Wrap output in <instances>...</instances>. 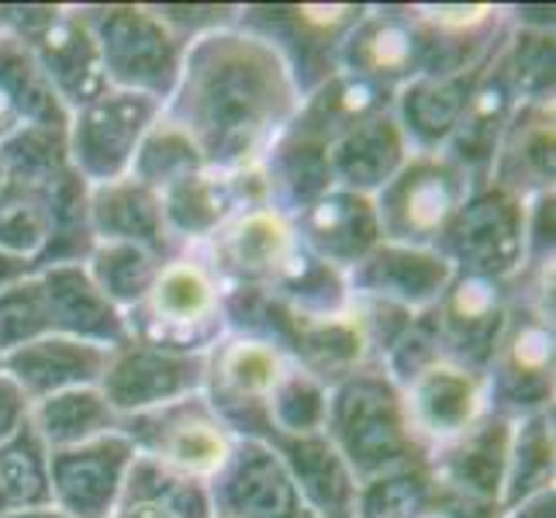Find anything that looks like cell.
Instances as JSON below:
<instances>
[{"mask_svg": "<svg viewBox=\"0 0 556 518\" xmlns=\"http://www.w3.org/2000/svg\"><path fill=\"white\" fill-rule=\"evenodd\" d=\"M160 114H163L160 101L108 87L101 98H93L90 104L70 114L66 125L70 166L90 187L128 177L136 149Z\"/></svg>", "mask_w": 556, "mask_h": 518, "instance_id": "11", "label": "cell"}, {"mask_svg": "<svg viewBox=\"0 0 556 518\" xmlns=\"http://www.w3.org/2000/svg\"><path fill=\"white\" fill-rule=\"evenodd\" d=\"M391 104H394V90L359 80V76H350V73H336L332 80H325L318 90H312L308 98L301 101L291 125L304 131V136L332 146L339 136H346L353 125L374 118V114L391 111Z\"/></svg>", "mask_w": 556, "mask_h": 518, "instance_id": "35", "label": "cell"}, {"mask_svg": "<svg viewBox=\"0 0 556 518\" xmlns=\"http://www.w3.org/2000/svg\"><path fill=\"white\" fill-rule=\"evenodd\" d=\"M0 35H4V25H0Z\"/></svg>", "mask_w": 556, "mask_h": 518, "instance_id": "61", "label": "cell"}, {"mask_svg": "<svg viewBox=\"0 0 556 518\" xmlns=\"http://www.w3.org/2000/svg\"><path fill=\"white\" fill-rule=\"evenodd\" d=\"M87 215L93 242H136L160 253L163 260L177 253V245L163 225L160 194L131 177L90 187Z\"/></svg>", "mask_w": 556, "mask_h": 518, "instance_id": "31", "label": "cell"}, {"mask_svg": "<svg viewBox=\"0 0 556 518\" xmlns=\"http://www.w3.org/2000/svg\"><path fill=\"white\" fill-rule=\"evenodd\" d=\"M66 128H35L22 125L8 142H0V177L11 190H46L70 173Z\"/></svg>", "mask_w": 556, "mask_h": 518, "instance_id": "38", "label": "cell"}, {"mask_svg": "<svg viewBox=\"0 0 556 518\" xmlns=\"http://www.w3.org/2000/svg\"><path fill=\"white\" fill-rule=\"evenodd\" d=\"M287 359L298 363L312 377H318L325 388H332V383L346 380L350 374L377 363L353 304L342 315H329V318L298 315L291 345H287Z\"/></svg>", "mask_w": 556, "mask_h": 518, "instance_id": "32", "label": "cell"}, {"mask_svg": "<svg viewBox=\"0 0 556 518\" xmlns=\"http://www.w3.org/2000/svg\"><path fill=\"white\" fill-rule=\"evenodd\" d=\"M42 336H52V318L46 287L35 270L0 291V356L22 350V345Z\"/></svg>", "mask_w": 556, "mask_h": 518, "instance_id": "49", "label": "cell"}, {"mask_svg": "<svg viewBox=\"0 0 556 518\" xmlns=\"http://www.w3.org/2000/svg\"><path fill=\"white\" fill-rule=\"evenodd\" d=\"M502 518H556V488H543L502 508Z\"/></svg>", "mask_w": 556, "mask_h": 518, "instance_id": "55", "label": "cell"}, {"mask_svg": "<svg viewBox=\"0 0 556 518\" xmlns=\"http://www.w3.org/2000/svg\"><path fill=\"white\" fill-rule=\"evenodd\" d=\"M363 14L367 4H245L236 28L280 55L304 101L339 73V49Z\"/></svg>", "mask_w": 556, "mask_h": 518, "instance_id": "5", "label": "cell"}, {"mask_svg": "<svg viewBox=\"0 0 556 518\" xmlns=\"http://www.w3.org/2000/svg\"><path fill=\"white\" fill-rule=\"evenodd\" d=\"M66 111H80L108 90L101 49L80 8H60L52 22L25 42Z\"/></svg>", "mask_w": 556, "mask_h": 518, "instance_id": "21", "label": "cell"}, {"mask_svg": "<svg viewBox=\"0 0 556 518\" xmlns=\"http://www.w3.org/2000/svg\"><path fill=\"white\" fill-rule=\"evenodd\" d=\"M25 122L17 118V111H14V104L4 98V93H0V142H8L17 128H22Z\"/></svg>", "mask_w": 556, "mask_h": 518, "instance_id": "56", "label": "cell"}, {"mask_svg": "<svg viewBox=\"0 0 556 518\" xmlns=\"http://www.w3.org/2000/svg\"><path fill=\"white\" fill-rule=\"evenodd\" d=\"M325 412H329V388L308 370H301L298 363H287L270 397H266L270 432L280 435L325 432Z\"/></svg>", "mask_w": 556, "mask_h": 518, "instance_id": "47", "label": "cell"}, {"mask_svg": "<svg viewBox=\"0 0 556 518\" xmlns=\"http://www.w3.org/2000/svg\"><path fill=\"white\" fill-rule=\"evenodd\" d=\"M125 318L131 339L207 356L211 345L225 336L222 283L198 249H180V253L163 260L149 294Z\"/></svg>", "mask_w": 556, "mask_h": 518, "instance_id": "3", "label": "cell"}, {"mask_svg": "<svg viewBox=\"0 0 556 518\" xmlns=\"http://www.w3.org/2000/svg\"><path fill=\"white\" fill-rule=\"evenodd\" d=\"M553 318L511 298V312L497 350L484 370L488 405L505 418H522L553 408V367H556Z\"/></svg>", "mask_w": 556, "mask_h": 518, "instance_id": "10", "label": "cell"}, {"mask_svg": "<svg viewBox=\"0 0 556 518\" xmlns=\"http://www.w3.org/2000/svg\"><path fill=\"white\" fill-rule=\"evenodd\" d=\"M114 518H177V515H169L163 508H152V505H122L118 511H114Z\"/></svg>", "mask_w": 556, "mask_h": 518, "instance_id": "57", "label": "cell"}, {"mask_svg": "<svg viewBox=\"0 0 556 518\" xmlns=\"http://www.w3.org/2000/svg\"><path fill=\"white\" fill-rule=\"evenodd\" d=\"M488 180L515 198L546 194L556 184V114L553 101L519 104L497 142Z\"/></svg>", "mask_w": 556, "mask_h": 518, "instance_id": "24", "label": "cell"}, {"mask_svg": "<svg viewBox=\"0 0 556 518\" xmlns=\"http://www.w3.org/2000/svg\"><path fill=\"white\" fill-rule=\"evenodd\" d=\"M31 426L52 450H70L90 443V439L108 435L118 429V415L108 405L101 388H73L49 394L31 405Z\"/></svg>", "mask_w": 556, "mask_h": 518, "instance_id": "36", "label": "cell"}, {"mask_svg": "<svg viewBox=\"0 0 556 518\" xmlns=\"http://www.w3.org/2000/svg\"><path fill=\"white\" fill-rule=\"evenodd\" d=\"M122 505H152L177 518H215L207 481L169 470L160 459L142 456V453H136V459H131V467H128Z\"/></svg>", "mask_w": 556, "mask_h": 518, "instance_id": "43", "label": "cell"}, {"mask_svg": "<svg viewBox=\"0 0 556 518\" xmlns=\"http://www.w3.org/2000/svg\"><path fill=\"white\" fill-rule=\"evenodd\" d=\"M339 73L388 90L421 76V42L408 8H367L339 49Z\"/></svg>", "mask_w": 556, "mask_h": 518, "instance_id": "20", "label": "cell"}, {"mask_svg": "<svg viewBox=\"0 0 556 518\" xmlns=\"http://www.w3.org/2000/svg\"><path fill=\"white\" fill-rule=\"evenodd\" d=\"M421 42V76L481 70L508 35V8L421 4L408 8Z\"/></svg>", "mask_w": 556, "mask_h": 518, "instance_id": "16", "label": "cell"}, {"mask_svg": "<svg viewBox=\"0 0 556 518\" xmlns=\"http://www.w3.org/2000/svg\"><path fill=\"white\" fill-rule=\"evenodd\" d=\"M470 187V177L446 152H412L394 180L374 194L380 236L401 245L435 249Z\"/></svg>", "mask_w": 556, "mask_h": 518, "instance_id": "7", "label": "cell"}, {"mask_svg": "<svg viewBox=\"0 0 556 518\" xmlns=\"http://www.w3.org/2000/svg\"><path fill=\"white\" fill-rule=\"evenodd\" d=\"M287 353L270 342L225 332L204 356V397L236 439L270 432L266 397L287 367Z\"/></svg>", "mask_w": 556, "mask_h": 518, "instance_id": "8", "label": "cell"}, {"mask_svg": "<svg viewBox=\"0 0 556 518\" xmlns=\"http://www.w3.org/2000/svg\"><path fill=\"white\" fill-rule=\"evenodd\" d=\"M481 70L456 76H415L412 84L394 90L391 114L412 152H443L450 146Z\"/></svg>", "mask_w": 556, "mask_h": 518, "instance_id": "28", "label": "cell"}, {"mask_svg": "<svg viewBox=\"0 0 556 518\" xmlns=\"http://www.w3.org/2000/svg\"><path fill=\"white\" fill-rule=\"evenodd\" d=\"M435 359H443V342H439V329H435V315L418 312L408 329L394 339V345L380 356V367L388 374L397 388H405L412 377H418L426 367H432Z\"/></svg>", "mask_w": 556, "mask_h": 518, "instance_id": "50", "label": "cell"}, {"mask_svg": "<svg viewBox=\"0 0 556 518\" xmlns=\"http://www.w3.org/2000/svg\"><path fill=\"white\" fill-rule=\"evenodd\" d=\"M418 518H502V505L473 502V497L439 484L435 494L429 497V505L418 511Z\"/></svg>", "mask_w": 556, "mask_h": 518, "instance_id": "53", "label": "cell"}, {"mask_svg": "<svg viewBox=\"0 0 556 518\" xmlns=\"http://www.w3.org/2000/svg\"><path fill=\"white\" fill-rule=\"evenodd\" d=\"M98 388L122 421L128 415H142L152 408L174 405L180 397L201 394L204 356L128 339L118 350H111L108 370Z\"/></svg>", "mask_w": 556, "mask_h": 518, "instance_id": "12", "label": "cell"}, {"mask_svg": "<svg viewBox=\"0 0 556 518\" xmlns=\"http://www.w3.org/2000/svg\"><path fill=\"white\" fill-rule=\"evenodd\" d=\"M49 505H52L49 446L28 421L8 443H0V515L25 511V508H49Z\"/></svg>", "mask_w": 556, "mask_h": 518, "instance_id": "44", "label": "cell"}, {"mask_svg": "<svg viewBox=\"0 0 556 518\" xmlns=\"http://www.w3.org/2000/svg\"><path fill=\"white\" fill-rule=\"evenodd\" d=\"M52 236V215L46 194L35 190H0V253L28 260L31 266L46 253Z\"/></svg>", "mask_w": 556, "mask_h": 518, "instance_id": "48", "label": "cell"}, {"mask_svg": "<svg viewBox=\"0 0 556 518\" xmlns=\"http://www.w3.org/2000/svg\"><path fill=\"white\" fill-rule=\"evenodd\" d=\"M160 207L177 253L190 245H204L228 218L239 215L232 180L222 169H201L194 177L166 187L160 194Z\"/></svg>", "mask_w": 556, "mask_h": 518, "instance_id": "34", "label": "cell"}, {"mask_svg": "<svg viewBox=\"0 0 556 518\" xmlns=\"http://www.w3.org/2000/svg\"><path fill=\"white\" fill-rule=\"evenodd\" d=\"M28 421H31V397L8 370H0V443H8Z\"/></svg>", "mask_w": 556, "mask_h": 518, "instance_id": "54", "label": "cell"}, {"mask_svg": "<svg viewBox=\"0 0 556 518\" xmlns=\"http://www.w3.org/2000/svg\"><path fill=\"white\" fill-rule=\"evenodd\" d=\"M435 249L456 274L511 283L526 266V201L491 180L473 184Z\"/></svg>", "mask_w": 556, "mask_h": 518, "instance_id": "6", "label": "cell"}, {"mask_svg": "<svg viewBox=\"0 0 556 518\" xmlns=\"http://www.w3.org/2000/svg\"><path fill=\"white\" fill-rule=\"evenodd\" d=\"M556 260V190L526 201V266H543Z\"/></svg>", "mask_w": 556, "mask_h": 518, "instance_id": "52", "label": "cell"}, {"mask_svg": "<svg viewBox=\"0 0 556 518\" xmlns=\"http://www.w3.org/2000/svg\"><path fill=\"white\" fill-rule=\"evenodd\" d=\"M515 108H519V98H515V90L502 70V60H497V52H494L488 66L481 70V76H477L450 146L443 149L446 156L467 173L470 184L488 180L497 142H502Z\"/></svg>", "mask_w": 556, "mask_h": 518, "instance_id": "26", "label": "cell"}, {"mask_svg": "<svg viewBox=\"0 0 556 518\" xmlns=\"http://www.w3.org/2000/svg\"><path fill=\"white\" fill-rule=\"evenodd\" d=\"M201 169H207V163L201 156L198 142L190 139V131L180 122H174L163 111L142 136L128 177L139 180L149 190H156V194H163L166 187L194 177V173H201Z\"/></svg>", "mask_w": 556, "mask_h": 518, "instance_id": "42", "label": "cell"}, {"mask_svg": "<svg viewBox=\"0 0 556 518\" xmlns=\"http://www.w3.org/2000/svg\"><path fill=\"white\" fill-rule=\"evenodd\" d=\"M508 443H511V418L488 412L464 435L450 439L446 446H435L429 453V467L443 488L467 494L473 502L502 505Z\"/></svg>", "mask_w": 556, "mask_h": 518, "instance_id": "23", "label": "cell"}, {"mask_svg": "<svg viewBox=\"0 0 556 518\" xmlns=\"http://www.w3.org/2000/svg\"><path fill=\"white\" fill-rule=\"evenodd\" d=\"M294 232L308 253H315L342 274H350L383 239L374 198L353 194V190L342 187H332L312 207H304L294 218Z\"/></svg>", "mask_w": 556, "mask_h": 518, "instance_id": "22", "label": "cell"}, {"mask_svg": "<svg viewBox=\"0 0 556 518\" xmlns=\"http://www.w3.org/2000/svg\"><path fill=\"white\" fill-rule=\"evenodd\" d=\"M207 494L215 518H315L280 456L260 439H236Z\"/></svg>", "mask_w": 556, "mask_h": 518, "instance_id": "13", "label": "cell"}, {"mask_svg": "<svg viewBox=\"0 0 556 518\" xmlns=\"http://www.w3.org/2000/svg\"><path fill=\"white\" fill-rule=\"evenodd\" d=\"M0 370H4V356H0Z\"/></svg>", "mask_w": 556, "mask_h": 518, "instance_id": "59", "label": "cell"}, {"mask_svg": "<svg viewBox=\"0 0 556 518\" xmlns=\"http://www.w3.org/2000/svg\"><path fill=\"white\" fill-rule=\"evenodd\" d=\"M325 435L356 477V484L383 470L429 459V450L418 443L408 426L401 388L383 374L380 363L332 383Z\"/></svg>", "mask_w": 556, "mask_h": 518, "instance_id": "2", "label": "cell"}, {"mask_svg": "<svg viewBox=\"0 0 556 518\" xmlns=\"http://www.w3.org/2000/svg\"><path fill=\"white\" fill-rule=\"evenodd\" d=\"M90 280L118 312H136L156 280L163 256L136 242H93L84 260Z\"/></svg>", "mask_w": 556, "mask_h": 518, "instance_id": "41", "label": "cell"}, {"mask_svg": "<svg viewBox=\"0 0 556 518\" xmlns=\"http://www.w3.org/2000/svg\"><path fill=\"white\" fill-rule=\"evenodd\" d=\"M511 312V283L453 274L450 287L432 304L443 356L484 374Z\"/></svg>", "mask_w": 556, "mask_h": 518, "instance_id": "17", "label": "cell"}, {"mask_svg": "<svg viewBox=\"0 0 556 518\" xmlns=\"http://www.w3.org/2000/svg\"><path fill=\"white\" fill-rule=\"evenodd\" d=\"M38 280L46 287L52 336L84 339L93 345L118 350L131 339L128 318L98 291L84 263H55L38 270Z\"/></svg>", "mask_w": 556, "mask_h": 518, "instance_id": "25", "label": "cell"}, {"mask_svg": "<svg viewBox=\"0 0 556 518\" xmlns=\"http://www.w3.org/2000/svg\"><path fill=\"white\" fill-rule=\"evenodd\" d=\"M169 31H177L184 42H198L204 35L236 28L239 8L236 4H152Z\"/></svg>", "mask_w": 556, "mask_h": 518, "instance_id": "51", "label": "cell"}, {"mask_svg": "<svg viewBox=\"0 0 556 518\" xmlns=\"http://www.w3.org/2000/svg\"><path fill=\"white\" fill-rule=\"evenodd\" d=\"M439 481L429 467V459L408 467L383 470L370 481L356 484L353 518H418V511L429 505Z\"/></svg>", "mask_w": 556, "mask_h": 518, "instance_id": "46", "label": "cell"}, {"mask_svg": "<svg viewBox=\"0 0 556 518\" xmlns=\"http://www.w3.org/2000/svg\"><path fill=\"white\" fill-rule=\"evenodd\" d=\"M339 518H353V511H350V515H339Z\"/></svg>", "mask_w": 556, "mask_h": 518, "instance_id": "60", "label": "cell"}, {"mask_svg": "<svg viewBox=\"0 0 556 518\" xmlns=\"http://www.w3.org/2000/svg\"><path fill=\"white\" fill-rule=\"evenodd\" d=\"M274 291L287 308L304 315V318H329V315H342L353 304L346 274L336 270L325 260H318L315 253H308L301 242L280 266V274L274 277V283L266 287Z\"/></svg>", "mask_w": 556, "mask_h": 518, "instance_id": "37", "label": "cell"}, {"mask_svg": "<svg viewBox=\"0 0 556 518\" xmlns=\"http://www.w3.org/2000/svg\"><path fill=\"white\" fill-rule=\"evenodd\" d=\"M131 459H136V446L118 429L80 446L52 450V508L70 518H114V511L122 508Z\"/></svg>", "mask_w": 556, "mask_h": 518, "instance_id": "15", "label": "cell"}, {"mask_svg": "<svg viewBox=\"0 0 556 518\" xmlns=\"http://www.w3.org/2000/svg\"><path fill=\"white\" fill-rule=\"evenodd\" d=\"M556 450H553V408L532 412L511 421L508 467L502 488V508L522 502V497L556 488Z\"/></svg>", "mask_w": 556, "mask_h": 518, "instance_id": "40", "label": "cell"}, {"mask_svg": "<svg viewBox=\"0 0 556 518\" xmlns=\"http://www.w3.org/2000/svg\"><path fill=\"white\" fill-rule=\"evenodd\" d=\"M453 274L456 270L439 249L380 239L346 274V283L353 298L383 301L405 312H429L443 298Z\"/></svg>", "mask_w": 556, "mask_h": 518, "instance_id": "19", "label": "cell"}, {"mask_svg": "<svg viewBox=\"0 0 556 518\" xmlns=\"http://www.w3.org/2000/svg\"><path fill=\"white\" fill-rule=\"evenodd\" d=\"M405 412L415 439L429 453L435 446H446L450 439L464 435L470 426H477L488 412V380L464 363L435 359L418 377H412L405 388Z\"/></svg>", "mask_w": 556, "mask_h": 518, "instance_id": "18", "label": "cell"}, {"mask_svg": "<svg viewBox=\"0 0 556 518\" xmlns=\"http://www.w3.org/2000/svg\"><path fill=\"white\" fill-rule=\"evenodd\" d=\"M111 350L70 336H42L4 356V370L35 401L73 388H98L108 370Z\"/></svg>", "mask_w": 556, "mask_h": 518, "instance_id": "27", "label": "cell"}, {"mask_svg": "<svg viewBox=\"0 0 556 518\" xmlns=\"http://www.w3.org/2000/svg\"><path fill=\"white\" fill-rule=\"evenodd\" d=\"M118 432L136 446V453L160 459L163 467L198 477V481H211L236 443V435L225 429V421L207 405L204 394L128 415L118 421Z\"/></svg>", "mask_w": 556, "mask_h": 518, "instance_id": "9", "label": "cell"}, {"mask_svg": "<svg viewBox=\"0 0 556 518\" xmlns=\"http://www.w3.org/2000/svg\"><path fill=\"white\" fill-rule=\"evenodd\" d=\"M266 190H270V207L283 211L287 218H298L304 207H312L321 194L336 187L329 166V146L304 136L294 125L280 131V139L260 163Z\"/></svg>", "mask_w": 556, "mask_h": 518, "instance_id": "33", "label": "cell"}, {"mask_svg": "<svg viewBox=\"0 0 556 518\" xmlns=\"http://www.w3.org/2000/svg\"><path fill=\"white\" fill-rule=\"evenodd\" d=\"M301 93L280 55L242 28H225L187 46L180 84L166 114L198 142L207 169L260 166L294 122Z\"/></svg>", "mask_w": 556, "mask_h": 518, "instance_id": "1", "label": "cell"}, {"mask_svg": "<svg viewBox=\"0 0 556 518\" xmlns=\"http://www.w3.org/2000/svg\"><path fill=\"white\" fill-rule=\"evenodd\" d=\"M0 93L14 104L17 118L35 128H66L70 111L55 98L42 66L25 42L11 35H0Z\"/></svg>", "mask_w": 556, "mask_h": 518, "instance_id": "39", "label": "cell"}, {"mask_svg": "<svg viewBox=\"0 0 556 518\" xmlns=\"http://www.w3.org/2000/svg\"><path fill=\"white\" fill-rule=\"evenodd\" d=\"M80 11L101 49L108 87L142 93L166 108L180 84L184 38L163 25L152 4H93Z\"/></svg>", "mask_w": 556, "mask_h": 518, "instance_id": "4", "label": "cell"}, {"mask_svg": "<svg viewBox=\"0 0 556 518\" xmlns=\"http://www.w3.org/2000/svg\"><path fill=\"white\" fill-rule=\"evenodd\" d=\"M0 518H70V515H63L60 508H25V511H4Z\"/></svg>", "mask_w": 556, "mask_h": 518, "instance_id": "58", "label": "cell"}, {"mask_svg": "<svg viewBox=\"0 0 556 518\" xmlns=\"http://www.w3.org/2000/svg\"><path fill=\"white\" fill-rule=\"evenodd\" d=\"M497 60L508 76L519 104H546L556 90V35L553 28H515L508 25Z\"/></svg>", "mask_w": 556, "mask_h": 518, "instance_id": "45", "label": "cell"}, {"mask_svg": "<svg viewBox=\"0 0 556 518\" xmlns=\"http://www.w3.org/2000/svg\"><path fill=\"white\" fill-rule=\"evenodd\" d=\"M412 146L401 136L391 111L374 114V118L353 125L346 136H339L329 146L332 180L353 194H380L394 180V173L408 163Z\"/></svg>", "mask_w": 556, "mask_h": 518, "instance_id": "30", "label": "cell"}, {"mask_svg": "<svg viewBox=\"0 0 556 518\" xmlns=\"http://www.w3.org/2000/svg\"><path fill=\"white\" fill-rule=\"evenodd\" d=\"M260 443L270 446L280 464L298 484L304 505L315 511V518H339L353 511L356 497V477L342 464V456L329 443V435H280L266 432Z\"/></svg>", "mask_w": 556, "mask_h": 518, "instance_id": "29", "label": "cell"}, {"mask_svg": "<svg viewBox=\"0 0 556 518\" xmlns=\"http://www.w3.org/2000/svg\"><path fill=\"white\" fill-rule=\"evenodd\" d=\"M198 249L222 287H270L298 249L294 218L277 207H253L228 218Z\"/></svg>", "mask_w": 556, "mask_h": 518, "instance_id": "14", "label": "cell"}]
</instances>
